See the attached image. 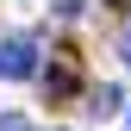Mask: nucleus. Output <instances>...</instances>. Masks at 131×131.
Masks as SVG:
<instances>
[{"label": "nucleus", "instance_id": "nucleus-1", "mask_svg": "<svg viewBox=\"0 0 131 131\" xmlns=\"http://www.w3.org/2000/svg\"><path fill=\"white\" fill-rule=\"evenodd\" d=\"M38 62H44V50H38V38H13L6 44V56H0V69H6V75H38Z\"/></svg>", "mask_w": 131, "mask_h": 131}, {"label": "nucleus", "instance_id": "nucleus-3", "mask_svg": "<svg viewBox=\"0 0 131 131\" xmlns=\"http://www.w3.org/2000/svg\"><path fill=\"white\" fill-rule=\"evenodd\" d=\"M81 6H88V0H56V13H62V19H75Z\"/></svg>", "mask_w": 131, "mask_h": 131}, {"label": "nucleus", "instance_id": "nucleus-6", "mask_svg": "<svg viewBox=\"0 0 131 131\" xmlns=\"http://www.w3.org/2000/svg\"><path fill=\"white\" fill-rule=\"evenodd\" d=\"M0 75H6V69H0Z\"/></svg>", "mask_w": 131, "mask_h": 131}, {"label": "nucleus", "instance_id": "nucleus-5", "mask_svg": "<svg viewBox=\"0 0 131 131\" xmlns=\"http://www.w3.org/2000/svg\"><path fill=\"white\" fill-rule=\"evenodd\" d=\"M119 56H125V69H131V25H125V38H119Z\"/></svg>", "mask_w": 131, "mask_h": 131}, {"label": "nucleus", "instance_id": "nucleus-4", "mask_svg": "<svg viewBox=\"0 0 131 131\" xmlns=\"http://www.w3.org/2000/svg\"><path fill=\"white\" fill-rule=\"evenodd\" d=\"M0 131H31V119H0Z\"/></svg>", "mask_w": 131, "mask_h": 131}, {"label": "nucleus", "instance_id": "nucleus-2", "mask_svg": "<svg viewBox=\"0 0 131 131\" xmlns=\"http://www.w3.org/2000/svg\"><path fill=\"white\" fill-rule=\"evenodd\" d=\"M119 100H125L119 88H100V94H94V112H100V119H112V112H119Z\"/></svg>", "mask_w": 131, "mask_h": 131}]
</instances>
